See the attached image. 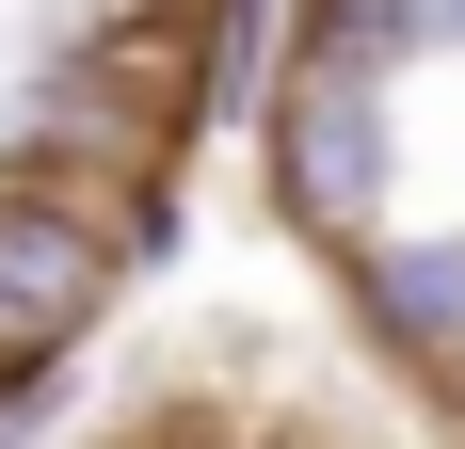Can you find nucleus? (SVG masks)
<instances>
[{"instance_id":"nucleus-1","label":"nucleus","mask_w":465,"mask_h":449,"mask_svg":"<svg viewBox=\"0 0 465 449\" xmlns=\"http://www.w3.org/2000/svg\"><path fill=\"white\" fill-rule=\"evenodd\" d=\"M257 145H273V209L322 241V257H370L385 193H401V96L370 65H289L257 81Z\"/></svg>"},{"instance_id":"nucleus-2","label":"nucleus","mask_w":465,"mask_h":449,"mask_svg":"<svg viewBox=\"0 0 465 449\" xmlns=\"http://www.w3.org/2000/svg\"><path fill=\"white\" fill-rule=\"evenodd\" d=\"M113 193L96 177H0V354H81L113 305Z\"/></svg>"},{"instance_id":"nucleus-3","label":"nucleus","mask_w":465,"mask_h":449,"mask_svg":"<svg viewBox=\"0 0 465 449\" xmlns=\"http://www.w3.org/2000/svg\"><path fill=\"white\" fill-rule=\"evenodd\" d=\"M353 273V321H370L401 369H465V224H385Z\"/></svg>"},{"instance_id":"nucleus-4","label":"nucleus","mask_w":465,"mask_h":449,"mask_svg":"<svg viewBox=\"0 0 465 449\" xmlns=\"http://www.w3.org/2000/svg\"><path fill=\"white\" fill-rule=\"evenodd\" d=\"M418 48H465V0H305V48L289 65H370V81H401Z\"/></svg>"},{"instance_id":"nucleus-5","label":"nucleus","mask_w":465,"mask_h":449,"mask_svg":"<svg viewBox=\"0 0 465 449\" xmlns=\"http://www.w3.org/2000/svg\"><path fill=\"white\" fill-rule=\"evenodd\" d=\"M273 16H289V0H193V129H209V113H257Z\"/></svg>"},{"instance_id":"nucleus-6","label":"nucleus","mask_w":465,"mask_h":449,"mask_svg":"<svg viewBox=\"0 0 465 449\" xmlns=\"http://www.w3.org/2000/svg\"><path fill=\"white\" fill-rule=\"evenodd\" d=\"M225 449H289V434H225Z\"/></svg>"}]
</instances>
